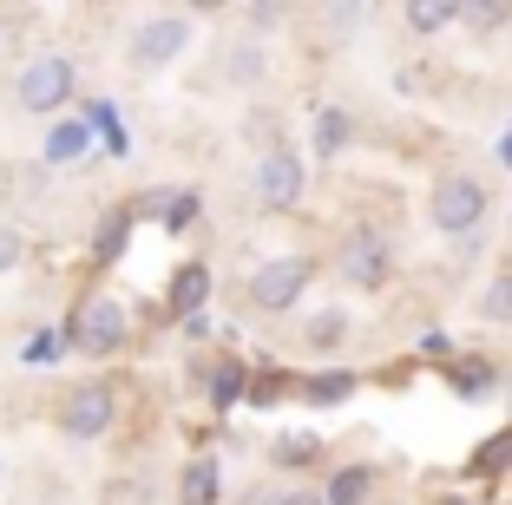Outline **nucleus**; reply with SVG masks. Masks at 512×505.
Segmentation results:
<instances>
[{"instance_id":"f257e3e1","label":"nucleus","mask_w":512,"mask_h":505,"mask_svg":"<svg viewBox=\"0 0 512 505\" xmlns=\"http://www.w3.org/2000/svg\"><path fill=\"white\" fill-rule=\"evenodd\" d=\"M486 210H493V191H486V178H473V171H447V178H434V191H427V223H434L440 237H480Z\"/></svg>"},{"instance_id":"f03ea898","label":"nucleus","mask_w":512,"mask_h":505,"mask_svg":"<svg viewBox=\"0 0 512 505\" xmlns=\"http://www.w3.org/2000/svg\"><path fill=\"white\" fill-rule=\"evenodd\" d=\"M66 99H73V60L66 53H33L14 79V105L27 119H60Z\"/></svg>"},{"instance_id":"7ed1b4c3","label":"nucleus","mask_w":512,"mask_h":505,"mask_svg":"<svg viewBox=\"0 0 512 505\" xmlns=\"http://www.w3.org/2000/svg\"><path fill=\"white\" fill-rule=\"evenodd\" d=\"M309 276H316V263H309V256H270V263L250 269L243 302H250L256 315H289L302 302V289H309Z\"/></svg>"},{"instance_id":"20e7f679","label":"nucleus","mask_w":512,"mask_h":505,"mask_svg":"<svg viewBox=\"0 0 512 505\" xmlns=\"http://www.w3.org/2000/svg\"><path fill=\"white\" fill-rule=\"evenodd\" d=\"M66 342H73L79 355H92V361L119 355V348L132 342V322H125V302H119V296H86V302L73 309V328H66Z\"/></svg>"},{"instance_id":"39448f33","label":"nucleus","mask_w":512,"mask_h":505,"mask_svg":"<svg viewBox=\"0 0 512 505\" xmlns=\"http://www.w3.org/2000/svg\"><path fill=\"white\" fill-rule=\"evenodd\" d=\"M184 46H191V14H151V20H138V27H132L125 60H132L138 73H165Z\"/></svg>"},{"instance_id":"423d86ee","label":"nucleus","mask_w":512,"mask_h":505,"mask_svg":"<svg viewBox=\"0 0 512 505\" xmlns=\"http://www.w3.org/2000/svg\"><path fill=\"white\" fill-rule=\"evenodd\" d=\"M112 420H119V394H112V381L66 387V401H60V433H66V440H99V433H112Z\"/></svg>"},{"instance_id":"0eeeda50","label":"nucleus","mask_w":512,"mask_h":505,"mask_svg":"<svg viewBox=\"0 0 512 505\" xmlns=\"http://www.w3.org/2000/svg\"><path fill=\"white\" fill-rule=\"evenodd\" d=\"M302 191H309V164H302V151L270 145L263 158H256V204H263V210L302 204Z\"/></svg>"},{"instance_id":"6e6552de","label":"nucleus","mask_w":512,"mask_h":505,"mask_svg":"<svg viewBox=\"0 0 512 505\" xmlns=\"http://www.w3.org/2000/svg\"><path fill=\"white\" fill-rule=\"evenodd\" d=\"M335 269H342V283H355V289H381L394 276V250H388V237H375V230H355V237H342Z\"/></svg>"},{"instance_id":"1a4fd4ad","label":"nucleus","mask_w":512,"mask_h":505,"mask_svg":"<svg viewBox=\"0 0 512 505\" xmlns=\"http://www.w3.org/2000/svg\"><path fill=\"white\" fill-rule=\"evenodd\" d=\"M86 151H92V119H53L40 164H46V171H66V164H79Z\"/></svg>"},{"instance_id":"9d476101","label":"nucleus","mask_w":512,"mask_h":505,"mask_svg":"<svg viewBox=\"0 0 512 505\" xmlns=\"http://www.w3.org/2000/svg\"><path fill=\"white\" fill-rule=\"evenodd\" d=\"M204 296H211V269H204V263H184L178 276H171V296H165V309L191 322V315L204 309Z\"/></svg>"},{"instance_id":"9b49d317","label":"nucleus","mask_w":512,"mask_h":505,"mask_svg":"<svg viewBox=\"0 0 512 505\" xmlns=\"http://www.w3.org/2000/svg\"><path fill=\"white\" fill-rule=\"evenodd\" d=\"M224 499V466L217 460H191L178 479V505H217Z\"/></svg>"},{"instance_id":"f8f14e48","label":"nucleus","mask_w":512,"mask_h":505,"mask_svg":"<svg viewBox=\"0 0 512 505\" xmlns=\"http://www.w3.org/2000/svg\"><path fill=\"white\" fill-rule=\"evenodd\" d=\"M355 145V119H348L342 105H322L316 112V158H342Z\"/></svg>"},{"instance_id":"ddd939ff","label":"nucleus","mask_w":512,"mask_h":505,"mask_svg":"<svg viewBox=\"0 0 512 505\" xmlns=\"http://www.w3.org/2000/svg\"><path fill=\"white\" fill-rule=\"evenodd\" d=\"M368 492H375V473H368V466H342V473L329 479V492H322V505H362Z\"/></svg>"},{"instance_id":"4468645a","label":"nucleus","mask_w":512,"mask_h":505,"mask_svg":"<svg viewBox=\"0 0 512 505\" xmlns=\"http://www.w3.org/2000/svg\"><path fill=\"white\" fill-rule=\"evenodd\" d=\"M460 20V7H447V0H421V7H407V33H440Z\"/></svg>"},{"instance_id":"2eb2a0df","label":"nucleus","mask_w":512,"mask_h":505,"mask_svg":"<svg viewBox=\"0 0 512 505\" xmlns=\"http://www.w3.org/2000/svg\"><path fill=\"white\" fill-rule=\"evenodd\" d=\"M60 348H66V335H53V328H40L27 348H20V368H53L60 361Z\"/></svg>"},{"instance_id":"dca6fc26","label":"nucleus","mask_w":512,"mask_h":505,"mask_svg":"<svg viewBox=\"0 0 512 505\" xmlns=\"http://www.w3.org/2000/svg\"><path fill=\"white\" fill-rule=\"evenodd\" d=\"M230 79H237V86H256V79H263V46H250V40L230 46Z\"/></svg>"},{"instance_id":"f3484780","label":"nucleus","mask_w":512,"mask_h":505,"mask_svg":"<svg viewBox=\"0 0 512 505\" xmlns=\"http://www.w3.org/2000/svg\"><path fill=\"white\" fill-rule=\"evenodd\" d=\"M348 387H355V374H348V368L322 374V381H309V407H329V401H348Z\"/></svg>"},{"instance_id":"a211bd4d","label":"nucleus","mask_w":512,"mask_h":505,"mask_svg":"<svg viewBox=\"0 0 512 505\" xmlns=\"http://www.w3.org/2000/svg\"><path fill=\"white\" fill-rule=\"evenodd\" d=\"M460 20H467V27H480V33H499L512 20V7H506V0H480V7H460Z\"/></svg>"},{"instance_id":"6ab92c4d","label":"nucleus","mask_w":512,"mask_h":505,"mask_svg":"<svg viewBox=\"0 0 512 505\" xmlns=\"http://www.w3.org/2000/svg\"><path fill=\"white\" fill-rule=\"evenodd\" d=\"M506 460H512V427L499 433V440H486L480 453H473V473H506Z\"/></svg>"},{"instance_id":"aec40b11","label":"nucleus","mask_w":512,"mask_h":505,"mask_svg":"<svg viewBox=\"0 0 512 505\" xmlns=\"http://www.w3.org/2000/svg\"><path fill=\"white\" fill-rule=\"evenodd\" d=\"M348 335V315L342 309H329V315H316V322H309V348H335Z\"/></svg>"},{"instance_id":"412c9836","label":"nucleus","mask_w":512,"mask_h":505,"mask_svg":"<svg viewBox=\"0 0 512 505\" xmlns=\"http://www.w3.org/2000/svg\"><path fill=\"white\" fill-rule=\"evenodd\" d=\"M237 387H243V361H217V374H211V401L230 407V401H237Z\"/></svg>"},{"instance_id":"4be33fe9","label":"nucleus","mask_w":512,"mask_h":505,"mask_svg":"<svg viewBox=\"0 0 512 505\" xmlns=\"http://www.w3.org/2000/svg\"><path fill=\"white\" fill-rule=\"evenodd\" d=\"M480 315L486 322H512V276H499V283L480 296Z\"/></svg>"},{"instance_id":"5701e85b","label":"nucleus","mask_w":512,"mask_h":505,"mask_svg":"<svg viewBox=\"0 0 512 505\" xmlns=\"http://www.w3.org/2000/svg\"><path fill=\"white\" fill-rule=\"evenodd\" d=\"M368 14H375V7H329V14H322V20H329V33H335V40H342V33L368 27Z\"/></svg>"},{"instance_id":"b1692460","label":"nucleus","mask_w":512,"mask_h":505,"mask_svg":"<svg viewBox=\"0 0 512 505\" xmlns=\"http://www.w3.org/2000/svg\"><path fill=\"white\" fill-rule=\"evenodd\" d=\"M20 256H27V237L0 223V276H14V269H20Z\"/></svg>"},{"instance_id":"393cba45","label":"nucleus","mask_w":512,"mask_h":505,"mask_svg":"<svg viewBox=\"0 0 512 505\" xmlns=\"http://www.w3.org/2000/svg\"><path fill=\"white\" fill-rule=\"evenodd\" d=\"M191 217H197V197H191V191H178V197H171V210H165V223H171V230H184Z\"/></svg>"},{"instance_id":"a878e982","label":"nucleus","mask_w":512,"mask_h":505,"mask_svg":"<svg viewBox=\"0 0 512 505\" xmlns=\"http://www.w3.org/2000/svg\"><path fill=\"white\" fill-rule=\"evenodd\" d=\"M119 243H125V217H112L106 237H99V263H112V256H119Z\"/></svg>"},{"instance_id":"bb28decb","label":"nucleus","mask_w":512,"mask_h":505,"mask_svg":"<svg viewBox=\"0 0 512 505\" xmlns=\"http://www.w3.org/2000/svg\"><path fill=\"white\" fill-rule=\"evenodd\" d=\"M486 387H493V374H486V368H473V374H460V394H486Z\"/></svg>"},{"instance_id":"cd10ccee","label":"nucleus","mask_w":512,"mask_h":505,"mask_svg":"<svg viewBox=\"0 0 512 505\" xmlns=\"http://www.w3.org/2000/svg\"><path fill=\"white\" fill-rule=\"evenodd\" d=\"M243 20H250V27H276V20H283V7H250Z\"/></svg>"},{"instance_id":"c85d7f7f","label":"nucleus","mask_w":512,"mask_h":505,"mask_svg":"<svg viewBox=\"0 0 512 505\" xmlns=\"http://www.w3.org/2000/svg\"><path fill=\"white\" fill-rule=\"evenodd\" d=\"M493 158H499V164H506V171H512V125H506V132H499V151H493Z\"/></svg>"},{"instance_id":"c756f323","label":"nucleus","mask_w":512,"mask_h":505,"mask_svg":"<svg viewBox=\"0 0 512 505\" xmlns=\"http://www.w3.org/2000/svg\"><path fill=\"white\" fill-rule=\"evenodd\" d=\"M283 505H322V492H289Z\"/></svg>"},{"instance_id":"7c9ffc66","label":"nucleus","mask_w":512,"mask_h":505,"mask_svg":"<svg viewBox=\"0 0 512 505\" xmlns=\"http://www.w3.org/2000/svg\"><path fill=\"white\" fill-rule=\"evenodd\" d=\"M0 479H7V460H0Z\"/></svg>"}]
</instances>
